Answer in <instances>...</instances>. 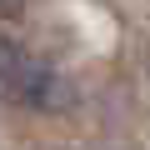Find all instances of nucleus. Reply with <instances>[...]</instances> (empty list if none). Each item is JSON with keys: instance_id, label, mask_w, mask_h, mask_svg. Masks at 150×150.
<instances>
[{"instance_id": "obj_1", "label": "nucleus", "mask_w": 150, "mask_h": 150, "mask_svg": "<svg viewBox=\"0 0 150 150\" xmlns=\"http://www.w3.org/2000/svg\"><path fill=\"white\" fill-rule=\"evenodd\" d=\"M0 85H5L10 100H20L30 110H65L75 100V90H70L65 75L50 60H40L30 45L10 40V35H0Z\"/></svg>"}, {"instance_id": "obj_2", "label": "nucleus", "mask_w": 150, "mask_h": 150, "mask_svg": "<svg viewBox=\"0 0 150 150\" xmlns=\"http://www.w3.org/2000/svg\"><path fill=\"white\" fill-rule=\"evenodd\" d=\"M25 0H0V15H10V10H20Z\"/></svg>"}, {"instance_id": "obj_3", "label": "nucleus", "mask_w": 150, "mask_h": 150, "mask_svg": "<svg viewBox=\"0 0 150 150\" xmlns=\"http://www.w3.org/2000/svg\"><path fill=\"white\" fill-rule=\"evenodd\" d=\"M105 150H135V145H105Z\"/></svg>"}]
</instances>
